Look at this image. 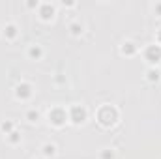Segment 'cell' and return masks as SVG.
<instances>
[{
  "label": "cell",
  "mask_w": 161,
  "mask_h": 159,
  "mask_svg": "<svg viewBox=\"0 0 161 159\" xmlns=\"http://www.w3.org/2000/svg\"><path fill=\"white\" fill-rule=\"evenodd\" d=\"M116 118H118V112H116V109H113L111 105H103V107L99 109V112H97V120H99V123L105 125V127L113 125V123L116 122Z\"/></svg>",
  "instance_id": "cell-1"
},
{
  "label": "cell",
  "mask_w": 161,
  "mask_h": 159,
  "mask_svg": "<svg viewBox=\"0 0 161 159\" xmlns=\"http://www.w3.org/2000/svg\"><path fill=\"white\" fill-rule=\"evenodd\" d=\"M68 120H69L68 112H66L64 109H60V107H54L53 111H49V122H51L53 125H56V127H62Z\"/></svg>",
  "instance_id": "cell-2"
},
{
  "label": "cell",
  "mask_w": 161,
  "mask_h": 159,
  "mask_svg": "<svg viewBox=\"0 0 161 159\" xmlns=\"http://www.w3.org/2000/svg\"><path fill=\"white\" fill-rule=\"evenodd\" d=\"M144 54H146V60H148L150 64L161 62V45H150V47L144 51Z\"/></svg>",
  "instance_id": "cell-3"
},
{
  "label": "cell",
  "mask_w": 161,
  "mask_h": 159,
  "mask_svg": "<svg viewBox=\"0 0 161 159\" xmlns=\"http://www.w3.org/2000/svg\"><path fill=\"white\" fill-rule=\"evenodd\" d=\"M69 120L71 122H75V123H80V122H84V118H86V112H84V109L82 107H79V105H75V107H71L69 109Z\"/></svg>",
  "instance_id": "cell-4"
},
{
  "label": "cell",
  "mask_w": 161,
  "mask_h": 159,
  "mask_svg": "<svg viewBox=\"0 0 161 159\" xmlns=\"http://www.w3.org/2000/svg\"><path fill=\"white\" fill-rule=\"evenodd\" d=\"M15 94H17V97H19V99H26V97H30V96H32V88H30V84L21 82V84L17 86Z\"/></svg>",
  "instance_id": "cell-5"
},
{
  "label": "cell",
  "mask_w": 161,
  "mask_h": 159,
  "mask_svg": "<svg viewBox=\"0 0 161 159\" xmlns=\"http://www.w3.org/2000/svg\"><path fill=\"white\" fill-rule=\"evenodd\" d=\"M53 13H54V8H53L51 4H43V6H41V17H43V19H51Z\"/></svg>",
  "instance_id": "cell-6"
},
{
  "label": "cell",
  "mask_w": 161,
  "mask_h": 159,
  "mask_svg": "<svg viewBox=\"0 0 161 159\" xmlns=\"http://www.w3.org/2000/svg\"><path fill=\"white\" fill-rule=\"evenodd\" d=\"M28 54H30L32 58H36V60H38V58H40L41 54H43V51H41V47H40V45H32V47L28 49Z\"/></svg>",
  "instance_id": "cell-7"
},
{
  "label": "cell",
  "mask_w": 161,
  "mask_h": 159,
  "mask_svg": "<svg viewBox=\"0 0 161 159\" xmlns=\"http://www.w3.org/2000/svg\"><path fill=\"white\" fill-rule=\"evenodd\" d=\"M4 36H8V38L17 36V28H15V25H6V26H4Z\"/></svg>",
  "instance_id": "cell-8"
},
{
  "label": "cell",
  "mask_w": 161,
  "mask_h": 159,
  "mask_svg": "<svg viewBox=\"0 0 161 159\" xmlns=\"http://www.w3.org/2000/svg\"><path fill=\"white\" fill-rule=\"evenodd\" d=\"M43 156L45 157H49V156H54L56 154V148H54V144H43Z\"/></svg>",
  "instance_id": "cell-9"
},
{
  "label": "cell",
  "mask_w": 161,
  "mask_h": 159,
  "mask_svg": "<svg viewBox=\"0 0 161 159\" xmlns=\"http://www.w3.org/2000/svg\"><path fill=\"white\" fill-rule=\"evenodd\" d=\"M135 51H137V47H135V43H131V41L124 43V47H122V52H124V54H125V52H127V54H133Z\"/></svg>",
  "instance_id": "cell-10"
},
{
  "label": "cell",
  "mask_w": 161,
  "mask_h": 159,
  "mask_svg": "<svg viewBox=\"0 0 161 159\" xmlns=\"http://www.w3.org/2000/svg\"><path fill=\"white\" fill-rule=\"evenodd\" d=\"M0 129H2L6 135H9V133L13 131V122H4V123H0Z\"/></svg>",
  "instance_id": "cell-11"
},
{
  "label": "cell",
  "mask_w": 161,
  "mask_h": 159,
  "mask_svg": "<svg viewBox=\"0 0 161 159\" xmlns=\"http://www.w3.org/2000/svg\"><path fill=\"white\" fill-rule=\"evenodd\" d=\"M159 69H150V71H148V80H152V82H154V80H156V82H158V80H159Z\"/></svg>",
  "instance_id": "cell-12"
},
{
  "label": "cell",
  "mask_w": 161,
  "mask_h": 159,
  "mask_svg": "<svg viewBox=\"0 0 161 159\" xmlns=\"http://www.w3.org/2000/svg\"><path fill=\"white\" fill-rule=\"evenodd\" d=\"M69 28H71V34H75V36H79L80 32H82V25H79V23H73Z\"/></svg>",
  "instance_id": "cell-13"
},
{
  "label": "cell",
  "mask_w": 161,
  "mask_h": 159,
  "mask_svg": "<svg viewBox=\"0 0 161 159\" xmlns=\"http://www.w3.org/2000/svg\"><path fill=\"white\" fill-rule=\"evenodd\" d=\"M26 118L30 120V122H36V120L40 118V112H38V111H28V114H26Z\"/></svg>",
  "instance_id": "cell-14"
},
{
  "label": "cell",
  "mask_w": 161,
  "mask_h": 159,
  "mask_svg": "<svg viewBox=\"0 0 161 159\" xmlns=\"http://www.w3.org/2000/svg\"><path fill=\"white\" fill-rule=\"evenodd\" d=\"M19 139H21V135H19L17 131H11V133H9V140H11V142H17Z\"/></svg>",
  "instance_id": "cell-15"
},
{
  "label": "cell",
  "mask_w": 161,
  "mask_h": 159,
  "mask_svg": "<svg viewBox=\"0 0 161 159\" xmlns=\"http://www.w3.org/2000/svg\"><path fill=\"white\" fill-rule=\"evenodd\" d=\"M101 157H103V159H113V152H109V150H105V152L101 154Z\"/></svg>",
  "instance_id": "cell-16"
},
{
  "label": "cell",
  "mask_w": 161,
  "mask_h": 159,
  "mask_svg": "<svg viewBox=\"0 0 161 159\" xmlns=\"http://www.w3.org/2000/svg\"><path fill=\"white\" fill-rule=\"evenodd\" d=\"M158 41H159V43H161V30H159V32H158Z\"/></svg>",
  "instance_id": "cell-17"
},
{
  "label": "cell",
  "mask_w": 161,
  "mask_h": 159,
  "mask_svg": "<svg viewBox=\"0 0 161 159\" xmlns=\"http://www.w3.org/2000/svg\"><path fill=\"white\" fill-rule=\"evenodd\" d=\"M156 9H158V11L161 13V4H158V6H156Z\"/></svg>",
  "instance_id": "cell-18"
}]
</instances>
